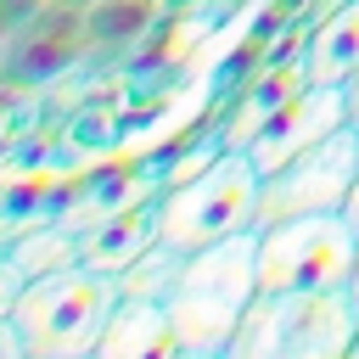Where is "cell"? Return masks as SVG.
Instances as JSON below:
<instances>
[{"label": "cell", "mask_w": 359, "mask_h": 359, "mask_svg": "<svg viewBox=\"0 0 359 359\" xmlns=\"http://www.w3.org/2000/svg\"><path fill=\"white\" fill-rule=\"evenodd\" d=\"M303 67L309 84H348L359 73V0H337L320 11V22L303 34Z\"/></svg>", "instance_id": "9"}, {"label": "cell", "mask_w": 359, "mask_h": 359, "mask_svg": "<svg viewBox=\"0 0 359 359\" xmlns=\"http://www.w3.org/2000/svg\"><path fill=\"white\" fill-rule=\"evenodd\" d=\"M342 213H348V224L359 230V180H353V191H348V208H342Z\"/></svg>", "instance_id": "11"}, {"label": "cell", "mask_w": 359, "mask_h": 359, "mask_svg": "<svg viewBox=\"0 0 359 359\" xmlns=\"http://www.w3.org/2000/svg\"><path fill=\"white\" fill-rule=\"evenodd\" d=\"M258 191H264V168L252 163V151L230 146L202 174L157 196V241L180 252H202L224 236L258 230Z\"/></svg>", "instance_id": "4"}, {"label": "cell", "mask_w": 359, "mask_h": 359, "mask_svg": "<svg viewBox=\"0 0 359 359\" xmlns=\"http://www.w3.org/2000/svg\"><path fill=\"white\" fill-rule=\"evenodd\" d=\"M359 264V230L348 213H297L258 230V280L264 292H320L348 286Z\"/></svg>", "instance_id": "5"}, {"label": "cell", "mask_w": 359, "mask_h": 359, "mask_svg": "<svg viewBox=\"0 0 359 359\" xmlns=\"http://www.w3.org/2000/svg\"><path fill=\"white\" fill-rule=\"evenodd\" d=\"M348 359H359V342H353V353H348Z\"/></svg>", "instance_id": "13"}, {"label": "cell", "mask_w": 359, "mask_h": 359, "mask_svg": "<svg viewBox=\"0 0 359 359\" xmlns=\"http://www.w3.org/2000/svg\"><path fill=\"white\" fill-rule=\"evenodd\" d=\"M342 123H353L348 118V84H303L258 135H252V163L264 168V174H275L280 163H292L303 146H314V140H325L331 129H342Z\"/></svg>", "instance_id": "7"}, {"label": "cell", "mask_w": 359, "mask_h": 359, "mask_svg": "<svg viewBox=\"0 0 359 359\" xmlns=\"http://www.w3.org/2000/svg\"><path fill=\"white\" fill-rule=\"evenodd\" d=\"M348 118H353V123H359V73H353V79H348Z\"/></svg>", "instance_id": "10"}, {"label": "cell", "mask_w": 359, "mask_h": 359, "mask_svg": "<svg viewBox=\"0 0 359 359\" xmlns=\"http://www.w3.org/2000/svg\"><path fill=\"white\" fill-rule=\"evenodd\" d=\"M353 342H359V309L348 286L258 292L224 359H348Z\"/></svg>", "instance_id": "3"}, {"label": "cell", "mask_w": 359, "mask_h": 359, "mask_svg": "<svg viewBox=\"0 0 359 359\" xmlns=\"http://www.w3.org/2000/svg\"><path fill=\"white\" fill-rule=\"evenodd\" d=\"M309 84V67H303V45L292 50V56H275V62H264L252 79H247V90L219 112V135H224V146H236V151H247L252 146V135L297 95Z\"/></svg>", "instance_id": "8"}, {"label": "cell", "mask_w": 359, "mask_h": 359, "mask_svg": "<svg viewBox=\"0 0 359 359\" xmlns=\"http://www.w3.org/2000/svg\"><path fill=\"white\" fill-rule=\"evenodd\" d=\"M348 297H353V309H359V264H353V275H348Z\"/></svg>", "instance_id": "12"}, {"label": "cell", "mask_w": 359, "mask_h": 359, "mask_svg": "<svg viewBox=\"0 0 359 359\" xmlns=\"http://www.w3.org/2000/svg\"><path fill=\"white\" fill-rule=\"evenodd\" d=\"M353 180H359V123H342L325 140L303 146L275 174H264L258 230L275 224V219H297V213H342Z\"/></svg>", "instance_id": "6"}, {"label": "cell", "mask_w": 359, "mask_h": 359, "mask_svg": "<svg viewBox=\"0 0 359 359\" xmlns=\"http://www.w3.org/2000/svg\"><path fill=\"white\" fill-rule=\"evenodd\" d=\"M264 292L258 280V230L224 236L202 252L185 258L174 292H168V325H174V353L185 359H224L236 342L241 314Z\"/></svg>", "instance_id": "2"}, {"label": "cell", "mask_w": 359, "mask_h": 359, "mask_svg": "<svg viewBox=\"0 0 359 359\" xmlns=\"http://www.w3.org/2000/svg\"><path fill=\"white\" fill-rule=\"evenodd\" d=\"M185 0H0V353L84 359L118 314L84 247L157 219L163 174L135 123L174 79Z\"/></svg>", "instance_id": "1"}]
</instances>
